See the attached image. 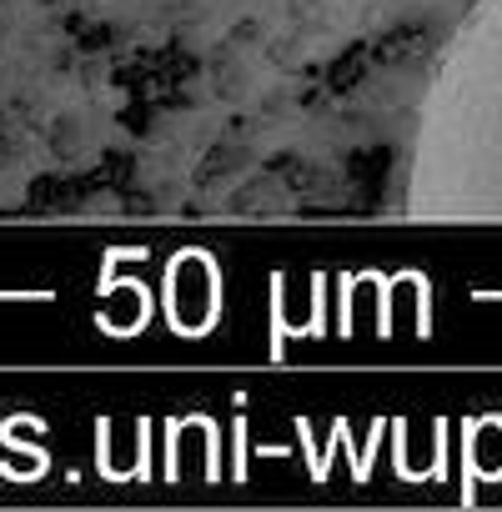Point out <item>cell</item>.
Listing matches in <instances>:
<instances>
[{
	"label": "cell",
	"instance_id": "obj_1",
	"mask_svg": "<svg viewBox=\"0 0 502 512\" xmlns=\"http://www.w3.org/2000/svg\"><path fill=\"white\" fill-rule=\"evenodd\" d=\"M246 417H236V477H246Z\"/></svg>",
	"mask_w": 502,
	"mask_h": 512
}]
</instances>
